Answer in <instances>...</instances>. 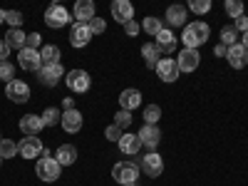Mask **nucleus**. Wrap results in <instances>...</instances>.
<instances>
[{
    "label": "nucleus",
    "instance_id": "obj_1",
    "mask_svg": "<svg viewBox=\"0 0 248 186\" xmlns=\"http://www.w3.org/2000/svg\"><path fill=\"white\" fill-rule=\"evenodd\" d=\"M209 35H211V30H209V25L206 23H201V20H194V23H189L184 28V47L186 50H196L199 45H203L206 40H209Z\"/></svg>",
    "mask_w": 248,
    "mask_h": 186
},
{
    "label": "nucleus",
    "instance_id": "obj_2",
    "mask_svg": "<svg viewBox=\"0 0 248 186\" xmlns=\"http://www.w3.org/2000/svg\"><path fill=\"white\" fill-rule=\"evenodd\" d=\"M60 164H57V159H52L50 156V152L47 149H43V154H40V159H37V167H35V171H37V179H43V181H47V184H52V181H57L60 179Z\"/></svg>",
    "mask_w": 248,
    "mask_h": 186
},
{
    "label": "nucleus",
    "instance_id": "obj_3",
    "mask_svg": "<svg viewBox=\"0 0 248 186\" xmlns=\"http://www.w3.org/2000/svg\"><path fill=\"white\" fill-rule=\"evenodd\" d=\"M139 171H141L139 164H134V161H117L112 167V176L119 184H137Z\"/></svg>",
    "mask_w": 248,
    "mask_h": 186
},
{
    "label": "nucleus",
    "instance_id": "obj_4",
    "mask_svg": "<svg viewBox=\"0 0 248 186\" xmlns=\"http://www.w3.org/2000/svg\"><path fill=\"white\" fill-rule=\"evenodd\" d=\"M70 23V13L65 5H60V3H52L47 10H45V25L47 28H65Z\"/></svg>",
    "mask_w": 248,
    "mask_h": 186
},
{
    "label": "nucleus",
    "instance_id": "obj_5",
    "mask_svg": "<svg viewBox=\"0 0 248 186\" xmlns=\"http://www.w3.org/2000/svg\"><path fill=\"white\" fill-rule=\"evenodd\" d=\"M5 94L10 102H15V105H23V102L30 99V87L25 85L23 79H13L5 85Z\"/></svg>",
    "mask_w": 248,
    "mask_h": 186
},
{
    "label": "nucleus",
    "instance_id": "obj_6",
    "mask_svg": "<svg viewBox=\"0 0 248 186\" xmlns=\"http://www.w3.org/2000/svg\"><path fill=\"white\" fill-rule=\"evenodd\" d=\"M43 141H40V137H25V139H20L17 144V154L23 156V159H35L43 154Z\"/></svg>",
    "mask_w": 248,
    "mask_h": 186
},
{
    "label": "nucleus",
    "instance_id": "obj_7",
    "mask_svg": "<svg viewBox=\"0 0 248 186\" xmlns=\"http://www.w3.org/2000/svg\"><path fill=\"white\" fill-rule=\"evenodd\" d=\"M65 82H67V87L72 92H87L90 85H92V79H90V75L85 70H70L67 77H65Z\"/></svg>",
    "mask_w": 248,
    "mask_h": 186
},
{
    "label": "nucleus",
    "instance_id": "obj_8",
    "mask_svg": "<svg viewBox=\"0 0 248 186\" xmlns=\"http://www.w3.org/2000/svg\"><path fill=\"white\" fill-rule=\"evenodd\" d=\"M139 169L147 174V176L156 179V176H161V171H164V159H161L156 152H152V154H147V156L139 161Z\"/></svg>",
    "mask_w": 248,
    "mask_h": 186
},
{
    "label": "nucleus",
    "instance_id": "obj_9",
    "mask_svg": "<svg viewBox=\"0 0 248 186\" xmlns=\"http://www.w3.org/2000/svg\"><path fill=\"white\" fill-rule=\"evenodd\" d=\"M62 75H65V70H62V65L57 62V65H43L37 72V79L43 82L45 87H55L57 82L62 79Z\"/></svg>",
    "mask_w": 248,
    "mask_h": 186
},
{
    "label": "nucleus",
    "instance_id": "obj_10",
    "mask_svg": "<svg viewBox=\"0 0 248 186\" xmlns=\"http://www.w3.org/2000/svg\"><path fill=\"white\" fill-rule=\"evenodd\" d=\"M17 60H20V67L25 72H40L43 67V60H40V50H20L17 52Z\"/></svg>",
    "mask_w": 248,
    "mask_h": 186
},
{
    "label": "nucleus",
    "instance_id": "obj_11",
    "mask_svg": "<svg viewBox=\"0 0 248 186\" xmlns=\"http://www.w3.org/2000/svg\"><path fill=\"white\" fill-rule=\"evenodd\" d=\"M137 137H139V141L144 144V147H149L154 152L159 147V141H161V129L156 127V124H144Z\"/></svg>",
    "mask_w": 248,
    "mask_h": 186
},
{
    "label": "nucleus",
    "instance_id": "obj_12",
    "mask_svg": "<svg viewBox=\"0 0 248 186\" xmlns=\"http://www.w3.org/2000/svg\"><path fill=\"white\" fill-rule=\"evenodd\" d=\"M199 62H201V55L199 50H181L179 57H176V65H179V72H194L199 67Z\"/></svg>",
    "mask_w": 248,
    "mask_h": 186
},
{
    "label": "nucleus",
    "instance_id": "obj_13",
    "mask_svg": "<svg viewBox=\"0 0 248 186\" xmlns=\"http://www.w3.org/2000/svg\"><path fill=\"white\" fill-rule=\"evenodd\" d=\"M226 60L231 62L233 70H243V67L248 65V50H246L241 43H236V45H231V47H226Z\"/></svg>",
    "mask_w": 248,
    "mask_h": 186
},
{
    "label": "nucleus",
    "instance_id": "obj_14",
    "mask_svg": "<svg viewBox=\"0 0 248 186\" xmlns=\"http://www.w3.org/2000/svg\"><path fill=\"white\" fill-rule=\"evenodd\" d=\"M132 15H134V5L129 3V0H114L112 3V17L117 20V23H122V25L132 23Z\"/></svg>",
    "mask_w": 248,
    "mask_h": 186
},
{
    "label": "nucleus",
    "instance_id": "obj_15",
    "mask_svg": "<svg viewBox=\"0 0 248 186\" xmlns=\"http://www.w3.org/2000/svg\"><path fill=\"white\" fill-rule=\"evenodd\" d=\"M156 75H159V79H164V82H176L179 79V65H176V60H159V65H156V70H154Z\"/></svg>",
    "mask_w": 248,
    "mask_h": 186
},
{
    "label": "nucleus",
    "instance_id": "obj_16",
    "mask_svg": "<svg viewBox=\"0 0 248 186\" xmlns=\"http://www.w3.org/2000/svg\"><path fill=\"white\" fill-rule=\"evenodd\" d=\"M92 40V32H90V25L87 23H75L72 30H70V43L72 47H85Z\"/></svg>",
    "mask_w": 248,
    "mask_h": 186
},
{
    "label": "nucleus",
    "instance_id": "obj_17",
    "mask_svg": "<svg viewBox=\"0 0 248 186\" xmlns=\"http://www.w3.org/2000/svg\"><path fill=\"white\" fill-rule=\"evenodd\" d=\"M43 127H45V124H43V119H40L37 114H25V117H20V132H23L25 137H37Z\"/></svg>",
    "mask_w": 248,
    "mask_h": 186
},
{
    "label": "nucleus",
    "instance_id": "obj_18",
    "mask_svg": "<svg viewBox=\"0 0 248 186\" xmlns=\"http://www.w3.org/2000/svg\"><path fill=\"white\" fill-rule=\"evenodd\" d=\"M119 105H122V109H124V112H132V109L141 107V92H139V90H134V87L124 90V92L119 94Z\"/></svg>",
    "mask_w": 248,
    "mask_h": 186
},
{
    "label": "nucleus",
    "instance_id": "obj_19",
    "mask_svg": "<svg viewBox=\"0 0 248 186\" xmlns=\"http://www.w3.org/2000/svg\"><path fill=\"white\" fill-rule=\"evenodd\" d=\"M75 20L77 23H90V20H94V3L92 0H77L75 3Z\"/></svg>",
    "mask_w": 248,
    "mask_h": 186
},
{
    "label": "nucleus",
    "instance_id": "obj_20",
    "mask_svg": "<svg viewBox=\"0 0 248 186\" xmlns=\"http://www.w3.org/2000/svg\"><path fill=\"white\" fill-rule=\"evenodd\" d=\"M154 45L159 47V52L169 55V52H174V50H176V35H174L171 30L164 28V30L156 35V43H154Z\"/></svg>",
    "mask_w": 248,
    "mask_h": 186
},
{
    "label": "nucleus",
    "instance_id": "obj_21",
    "mask_svg": "<svg viewBox=\"0 0 248 186\" xmlns=\"http://www.w3.org/2000/svg\"><path fill=\"white\" fill-rule=\"evenodd\" d=\"M60 124H62V129H65V132H70V134H77V132L82 129V114H79L77 109H70V112H65V114H62Z\"/></svg>",
    "mask_w": 248,
    "mask_h": 186
},
{
    "label": "nucleus",
    "instance_id": "obj_22",
    "mask_svg": "<svg viewBox=\"0 0 248 186\" xmlns=\"http://www.w3.org/2000/svg\"><path fill=\"white\" fill-rule=\"evenodd\" d=\"M55 159L60 167H72V164L77 161V149L72 147V144H62V147L55 152Z\"/></svg>",
    "mask_w": 248,
    "mask_h": 186
},
{
    "label": "nucleus",
    "instance_id": "obj_23",
    "mask_svg": "<svg viewBox=\"0 0 248 186\" xmlns=\"http://www.w3.org/2000/svg\"><path fill=\"white\" fill-rule=\"evenodd\" d=\"M117 144H119V149H122L124 154H139V149H141L139 137H137V134H129V132H124V137H122Z\"/></svg>",
    "mask_w": 248,
    "mask_h": 186
},
{
    "label": "nucleus",
    "instance_id": "obj_24",
    "mask_svg": "<svg viewBox=\"0 0 248 186\" xmlns=\"http://www.w3.org/2000/svg\"><path fill=\"white\" fill-rule=\"evenodd\" d=\"M3 40L8 43V47H10V50H13V47H15V50H25V40H28V35H25L23 30H20V28H10V30H8V35H5Z\"/></svg>",
    "mask_w": 248,
    "mask_h": 186
},
{
    "label": "nucleus",
    "instance_id": "obj_25",
    "mask_svg": "<svg viewBox=\"0 0 248 186\" xmlns=\"http://www.w3.org/2000/svg\"><path fill=\"white\" fill-rule=\"evenodd\" d=\"M141 57H144V62H147L149 70H156L159 60H161V52H159V47H156L154 43H149V45L141 47Z\"/></svg>",
    "mask_w": 248,
    "mask_h": 186
},
{
    "label": "nucleus",
    "instance_id": "obj_26",
    "mask_svg": "<svg viewBox=\"0 0 248 186\" xmlns=\"http://www.w3.org/2000/svg\"><path fill=\"white\" fill-rule=\"evenodd\" d=\"M186 8L184 5H169V10H167V23L169 25H174V28H181L184 25V20H186Z\"/></svg>",
    "mask_w": 248,
    "mask_h": 186
},
{
    "label": "nucleus",
    "instance_id": "obj_27",
    "mask_svg": "<svg viewBox=\"0 0 248 186\" xmlns=\"http://www.w3.org/2000/svg\"><path fill=\"white\" fill-rule=\"evenodd\" d=\"M40 60H43V65H57L60 62V47L57 45H43L40 47Z\"/></svg>",
    "mask_w": 248,
    "mask_h": 186
},
{
    "label": "nucleus",
    "instance_id": "obj_28",
    "mask_svg": "<svg viewBox=\"0 0 248 186\" xmlns=\"http://www.w3.org/2000/svg\"><path fill=\"white\" fill-rule=\"evenodd\" d=\"M40 119H43L45 127H55V124H60V119H62V112L55 109V107H47L43 114H40Z\"/></svg>",
    "mask_w": 248,
    "mask_h": 186
},
{
    "label": "nucleus",
    "instance_id": "obj_29",
    "mask_svg": "<svg viewBox=\"0 0 248 186\" xmlns=\"http://www.w3.org/2000/svg\"><path fill=\"white\" fill-rule=\"evenodd\" d=\"M17 154V144L13 139H0V159H13Z\"/></svg>",
    "mask_w": 248,
    "mask_h": 186
},
{
    "label": "nucleus",
    "instance_id": "obj_30",
    "mask_svg": "<svg viewBox=\"0 0 248 186\" xmlns=\"http://www.w3.org/2000/svg\"><path fill=\"white\" fill-rule=\"evenodd\" d=\"M236 40H238V32H236V28H233V25L221 28V45H223V47L236 45Z\"/></svg>",
    "mask_w": 248,
    "mask_h": 186
},
{
    "label": "nucleus",
    "instance_id": "obj_31",
    "mask_svg": "<svg viewBox=\"0 0 248 186\" xmlns=\"http://www.w3.org/2000/svg\"><path fill=\"white\" fill-rule=\"evenodd\" d=\"M161 30H164V23L159 17H144V32H149V35L156 37Z\"/></svg>",
    "mask_w": 248,
    "mask_h": 186
},
{
    "label": "nucleus",
    "instance_id": "obj_32",
    "mask_svg": "<svg viewBox=\"0 0 248 186\" xmlns=\"http://www.w3.org/2000/svg\"><path fill=\"white\" fill-rule=\"evenodd\" d=\"M159 119H161V109H159V105L144 107V124H156Z\"/></svg>",
    "mask_w": 248,
    "mask_h": 186
},
{
    "label": "nucleus",
    "instance_id": "obj_33",
    "mask_svg": "<svg viewBox=\"0 0 248 186\" xmlns=\"http://www.w3.org/2000/svg\"><path fill=\"white\" fill-rule=\"evenodd\" d=\"M223 8H226V13H229L233 20L243 15V3H241V0H226V5H223Z\"/></svg>",
    "mask_w": 248,
    "mask_h": 186
},
{
    "label": "nucleus",
    "instance_id": "obj_34",
    "mask_svg": "<svg viewBox=\"0 0 248 186\" xmlns=\"http://www.w3.org/2000/svg\"><path fill=\"white\" fill-rule=\"evenodd\" d=\"M114 124H117V127L124 132V129H127L129 124H132V112H124V109H119V112L114 114Z\"/></svg>",
    "mask_w": 248,
    "mask_h": 186
},
{
    "label": "nucleus",
    "instance_id": "obj_35",
    "mask_svg": "<svg viewBox=\"0 0 248 186\" xmlns=\"http://www.w3.org/2000/svg\"><path fill=\"white\" fill-rule=\"evenodd\" d=\"M194 13L203 15V13H209L211 10V0H191V5H189Z\"/></svg>",
    "mask_w": 248,
    "mask_h": 186
},
{
    "label": "nucleus",
    "instance_id": "obj_36",
    "mask_svg": "<svg viewBox=\"0 0 248 186\" xmlns=\"http://www.w3.org/2000/svg\"><path fill=\"white\" fill-rule=\"evenodd\" d=\"M90 32L92 35H105V30H107V25H105V20L102 17H94V20H90Z\"/></svg>",
    "mask_w": 248,
    "mask_h": 186
},
{
    "label": "nucleus",
    "instance_id": "obj_37",
    "mask_svg": "<svg viewBox=\"0 0 248 186\" xmlns=\"http://www.w3.org/2000/svg\"><path fill=\"white\" fill-rule=\"evenodd\" d=\"M25 47H28V50H37V47H43V37H40V32H30V35H28Z\"/></svg>",
    "mask_w": 248,
    "mask_h": 186
},
{
    "label": "nucleus",
    "instance_id": "obj_38",
    "mask_svg": "<svg viewBox=\"0 0 248 186\" xmlns=\"http://www.w3.org/2000/svg\"><path fill=\"white\" fill-rule=\"evenodd\" d=\"M13 75H15V67L10 65V62H0V79L13 82Z\"/></svg>",
    "mask_w": 248,
    "mask_h": 186
},
{
    "label": "nucleus",
    "instance_id": "obj_39",
    "mask_svg": "<svg viewBox=\"0 0 248 186\" xmlns=\"http://www.w3.org/2000/svg\"><path fill=\"white\" fill-rule=\"evenodd\" d=\"M5 23L13 25V28H17L20 23H23V15H20L17 10H5Z\"/></svg>",
    "mask_w": 248,
    "mask_h": 186
},
{
    "label": "nucleus",
    "instance_id": "obj_40",
    "mask_svg": "<svg viewBox=\"0 0 248 186\" xmlns=\"http://www.w3.org/2000/svg\"><path fill=\"white\" fill-rule=\"evenodd\" d=\"M105 134H107V139H112V141H119V139L124 137V132L117 127V124H109V127L105 129Z\"/></svg>",
    "mask_w": 248,
    "mask_h": 186
},
{
    "label": "nucleus",
    "instance_id": "obj_41",
    "mask_svg": "<svg viewBox=\"0 0 248 186\" xmlns=\"http://www.w3.org/2000/svg\"><path fill=\"white\" fill-rule=\"evenodd\" d=\"M233 28H236V32H243V35H246V32H248V17H246V15L236 17V20H233Z\"/></svg>",
    "mask_w": 248,
    "mask_h": 186
},
{
    "label": "nucleus",
    "instance_id": "obj_42",
    "mask_svg": "<svg viewBox=\"0 0 248 186\" xmlns=\"http://www.w3.org/2000/svg\"><path fill=\"white\" fill-rule=\"evenodd\" d=\"M124 30H127V35H132V37H134V35H139V30H141V28H139V23H134V20H132V23L124 25Z\"/></svg>",
    "mask_w": 248,
    "mask_h": 186
},
{
    "label": "nucleus",
    "instance_id": "obj_43",
    "mask_svg": "<svg viewBox=\"0 0 248 186\" xmlns=\"http://www.w3.org/2000/svg\"><path fill=\"white\" fill-rule=\"evenodd\" d=\"M8 52H10L8 43H5V40H0V62H8Z\"/></svg>",
    "mask_w": 248,
    "mask_h": 186
},
{
    "label": "nucleus",
    "instance_id": "obj_44",
    "mask_svg": "<svg viewBox=\"0 0 248 186\" xmlns=\"http://www.w3.org/2000/svg\"><path fill=\"white\" fill-rule=\"evenodd\" d=\"M62 105H65V112H70V109H75V99L72 97H65V99H62Z\"/></svg>",
    "mask_w": 248,
    "mask_h": 186
},
{
    "label": "nucleus",
    "instance_id": "obj_45",
    "mask_svg": "<svg viewBox=\"0 0 248 186\" xmlns=\"http://www.w3.org/2000/svg\"><path fill=\"white\" fill-rule=\"evenodd\" d=\"M214 52H216V55H218V57H221V55H226V47H223V45H218V47H216V50H214Z\"/></svg>",
    "mask_w": 248,
    "mask_h": 186
},
{
    "label": "nucleus",
    "instance_id": "obj_46",
    "mask_svg": "<svg viewBox=\"0 0 248 186\" xmlns=\"http://www.w3.org/2000/svg\"><path fill=\"white\" fill-rule=\"evenodd\" d=\"M241 45H243V47H246V50H248V32H246V35H243V43H241Z\"/></svg>",
    "mask_w": 248,
    "mask_h": 186
},
{
    "label": "nucleus",
    "instance_id": "obj_47",
    "mask_svg": "<svg viewBox=\"0 0 248 186\" xmlns=\"http://www.w3.org/2000/svg\"><path fill=\"white\" fill-rule=\"evenodd\" d=\"M3 20H5V13H3V10H0V23H3Z\"/></svg>",
    "mask_w": 248,
    "mask_h": 186
},
{
    "label": "nucleus",
    "instance_id": "obj_48",
    "mask_svg": "<svg viewBox=\"0 0 248 186\" xmlns=\"http://www.w3.org/2000/svg\"><path fill=\"white\" fill-rule=\"evenodd\" d=\"M122 186H137V184H122Z\"/></svg>",
    "mask_w": 248,
    "mask_h": 186
},
{
    "label": "nucleus",
    "instance_id": "obj_49",
    "mask_svg": "<svg viewBox=\"0 0 248 186\" xmlns=\"http://www.w3.org/2000/svg\"><path fill=\"white\" fill-rule=\"evenodd\" d=\"M0 161H3V159H0Z\"/></svg>",
    "mask_w": 248,
    "mask_h": 186
},
{
    "label": "nucleus",
    "instance_id": "obj_50",
    "mask_svg": "<svg viewBox=\"0 0 248 186\" xmlns=\"http://www.w3.org/2000/svg\"><path fill=\"white\" fill-rule=\"evenodd\" d=\"M0 139H3V137H0Z\"/></svg>",
    "mask_w": 248,
    "mask_h": 186
}]
</instances>
